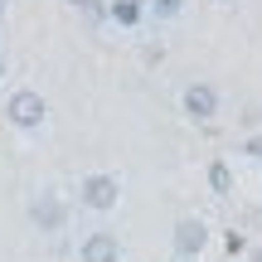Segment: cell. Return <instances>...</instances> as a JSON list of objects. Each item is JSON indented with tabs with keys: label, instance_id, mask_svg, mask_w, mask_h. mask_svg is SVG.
<instances>
[{
	"label": "cell",
	"instance_id": "8992f818",
	"mask_svg": "<svg viewBox=\"0 0 262 262\" xmlns=\"http://www.w3.org/2000/svg\"><path fill=\"white\" fill-rule=\"evenodd\" d=\"M78 262H122V238L107 233V228L88 233L83 243H78Z\"/></svg>",
	"mask_w": 262,
	"mask_h": 262
},
{
	"label": "cell",
	"instance_id": "3957f363",
	"mask_svg": "<svg viewBox=\"0 0 262 262\" xmlns=\"http://www.w3.org/2000/svg\"><path fill=\"white\" fill-rule=\"evenodd\" d=\"M29 224H34L39 233H63V228H68V204H63V194L39 189V194L29 199Z\"/></svg>",
	"mask_w": 262,
	"mask_h": 262
},
{
	"label": "cell",
	"instance_id": "5bb4252c",
	"mask_svg": "<svg viewBox=\"0 0 262 262\" xmlns=\"http://www.w3.org/2000/svg\"><path fill=\"white\" fill-rule=\"evenodd\" d=\"M0 78H5V54H0Z\"/></svg>",
	"mask_w": 262,
	"mask_h": 262
},
{
	"label": "cell",
	"instance_id": "9a60e30c",
	"mask_svg": "<svg viewBox=\"0 0 262 262\" xmlns=\"http://www.w3.org/2000/svg\"><path fill=\"white\" fill-rule=\"evenodd\" d=\"M214 5H233V0H214Z\"/></svg>",
	"mask_w": 262,
	"mask_h": 262
},
{
	"label": "cell",
	"instance_id": "5b68a950",
	"mask_svg": "<svg viewBox=\"0 0 262 262\" xmlns=\"http://www.w3.org/2000/svg\"><path fill=\"white\" fill-rule=\"evenodd\" d=\"M170 243H175V262H194L209 248V224L204 219H180L175 233H170Z\"/></svg>",
	"mask_w": 262,
	"mask_h": 262
},
{
	"label": "cell",
	"instance_id": "9c48e42d",
	"mask_svg": "<svg viewBox=\"0 0 262 262\" xmlns=\"http://www.w3.org/2000/svg\"><path fill=\"white\" fill-rule=\"evenodd\" d=\"M243 156L253 160V165H262V131H257V136H248V141H243Z\"/></svg>",
	"mask_w": 262,
	"mask_h": 262
},
{
	"label": "cell",
	"instance_id": "ba28073f",
	"mask_svg": "<svg viewBox=\"0 0 262 262\" xmlns=\"http://www.w3.org/2000/svg\"><path fill=\"white\" fill-rule=\"evenodd\" d=\"M209 189H214V194H233V170H228V160H209Z\"/></svg>",
	"mask_w": 262,
	"mask_h": 262
},
{
	"label": "cell",
	"instance_id": "52a82bcc",
	"mask_svg": "<svg viewBox=\"0 0 262 262\" xmlns=\"http://www.w3.org/2000/svg\"><path fill=\"white\" fill-rule=\"evenodd\" d=\"M107 15H112V19H117L122 29H131V25H141L146 5H141V0H112V5H107Z\"/></svg>",
	"mask_w": 262,
	"mask_h": 262
},
{
	"label": "cell",
	"instance_id": "7a4b0ae2",
	"mask_svg": "<svg viewBox=\"0 0 262 262\" xmlns=\"http://www.w3.org/2000/svg\"><path fill=\"white\" fill-rule=\"evenodd\" d=\"M5 117H10V126H19V131H39L49 122V102L34 93V88H19V93H10Z\"/></svg>",
	"mask_w": 262,
	"mask_h": 262
},
{
	"label": "cell",
	"instance_id": "7c38bea8",
	"mask_svg": "<svg viewBox=\"0 0 262 262\" xmlns=\"http://www.w3.org/2000/svg\"><path fill=\"white\" fill-rule=\"evenodd\" d=\"M248 262H262V243H257V248H248Z\"/></svg>",
	"mask_w": 262,
	"mask_h": 262
},
{
	"label": "cell",
	"instance_id": "6da1fadb",
	"mask_svg": "<svg viewBox=\"0 0 262 262\" xmlns=\"http://www.w3.org/2000/svg\"><path fill=\"white\" fill-rule=\"evenodd\" d=\"M78 199H83L88 214H112V209L122 204V180L107 175V170H93V175H83V185H78Z\"/></svg>",
	"mask_w": 262,
	"mask_h": 262
},
{
	"label": "cell",
	"instance_id": "8fae6325",
	"mask_svg": "<svg viewBox=\"0 0 262 262\" xmlns=\"http://www.w3.org/2000/svg\"><path fill=\"white\" fill-rule=\"evenodd\" d=\"M68 5H78V10H97V0H68Z\"/></svg>",
	"mask_w": 262,
	"mask_h": 262
},
{
	"label": "cell",
	"instance_id": "30bf717a",
	"mask_svg": "<svg viewBox=\"0 0 262 262\" xmlns=\"http://www.w3.org/2000/svg\"><path fill=\"white\" fill-rule=\"evenodd\" d=\"M150 10H156L160 19H170V15H180V0H150Z\"/></svg>",
	"mask_w": 262,
	"mask_h": 262
},
{
	"label": "cell",
	"instance_id": "277c9868",
	"mask_svg": "<svg viewBox=\"0 0 262 262\" xmlns=\"http://www.w3.org/2000/svg\"><path fill=\"white\" fill-rule=\"evenodd\" d=\"M180 107H185V117H189V122H199V126L214 122V117H219V88L204 83V78H194V83L180 93Z\"/></svg>",
	"mask_w": 262,
	"mask_h": 262
},
{
	"label": "cell",
	"instance_id": "4fadbf2b",
	"mask_svg": "<svg viewBox=\"0 0 262 262\" xmlns=\"http://www.w3.org/2000/svg\"><path fill=\"white\" fill-rule=\"evenodd\" d=\"M0 25H5V0H0Z\"/></svg>",
	"mask_w": 262,
	"mask_h": 262
}]
</instances>
